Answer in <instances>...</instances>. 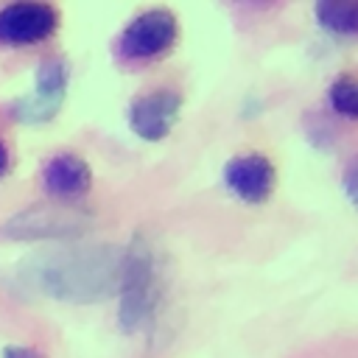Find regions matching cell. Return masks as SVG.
Returning a JSON list of instances; mask_svg holds the SVG:
<instances>
[{"label": "cell", "instance_id": "cell-1", "mask_svg": "<svg viewBox=\"0 0 358 358\" xmlns=\"http://www.w3.org/2000/svg\"><path fill=\"white\" fill-rule=\"evenodd\" d=\"M123 249L112 243H78L48 249L25 257L17 280L50 299L62 302H103L117 294Z\"/></svg>", "mask_w": 358, "mask_h": 358}, {"label": "cell", "instance_id": "cell-2", "mask_svg": "<svg viewBox=\"0 0 358 358\" xmlns=\"http://www.w3.org/2000/svg\"><path fill=\"white\" fill-rule=\"evenodd\" d=\"M117 322L126 333H137L157 313L162 299L159 260L154 246L143 232H134L123 246L120 257V282H117Z\"/></svg>", "mask_w": 358, "mask_h": 358}, {"label": "cell", "instance_id": "cell-3", "mask_svg": "<svg viewBox=\"0 0 358 358\" xmlns=\"http://www.w3.org/2000/svg\"><path fill=\"white\" fill-rule=\"evenodd\" d=\"M95 215L81 201H45L20 210L3 224V235L11 241H73L92 227Z\"/></svg>", "mask_w": 358, "mask_h": 358}, {"label": "cell", "instance_id": "cell-4", "mask_svg": "<svg viewBox=\"0 0 358 358\" xmlns=\"http://www.w3.org/2000/svg\"><path fill=\"white\" fill-rule=\"evenodd\" d=\"M179 39V20L171 8H145L129 20L117 36V53L129 62L165 56Z\"/></svg>", "mask_w": 358, "mask_h": 358}, {"label": "cell", "instance_id": "cell-5", "mask_svg": "<svg viewBox=\"0 0 358 358\" xmlns=\"http://www.w3.org/2000/svg\"><path fill=\"white\" fill-rule=\"evenodd\" d=\"M70 84V62L62 56H48L39 62L34 76V92L11 103V117L20 123H48L59 115Z\"/></svg>", "mask_w": 358, "mask_h": 358}, {"label": "cell", "instance_id": "cell-6", "mask_svg": "<svg viewBox=\"0 0 358 358\" xmlns=\"http://www.w3.org/2000/svg\"><path fill=\"white\" fill-rule=\"evenodd\" d=\"M59 8L50 3H6L0 8V42L11 48L48 42L59 31Z\"/></svg>", "mask_w": 358, "mask_h": 358}, {"label": "cell", "instance_id": "cell-7", "mask_svg": "<svg viewBox=\"0 0 358 358\" xmlns=\"http://www.w3.org/2000/svg\"><path fill=\"white\" fill-rule=\"evenodd\" d=\"M182 106H185V98L176 90L162 87V90L143 92L129 103V126L140 140L159 143L176 126Z\"/></svg>", "mask_w": 358, "mask_h": 358}, {"label": "cell", "instance_id": "cell-8", "mask_svg": "<svg viewBox=\"0 0 358 358\" xmlns=\"http://www.w3.org/2000/svg\"><path fill=\"white\" fill-rule=\"evenodd\" d=\"M224 185L243 204H263L274 193L277 168L263 151H243L227 159Z\"/></svg>", "mask_w": 358, "mask_h": 358}, {"label": "cell", "instance_id": "cell-9", "mask_svg": "<svg viewBox=\"0 0 358 358\" xmlns=\"http://www.w3.org/2000/svg\"><path fill=\"white\" fill-rule=\"evenodd\" d=\"M42 185L56 201H78L92 187V168L81 154L59 151L45 162Z\"/></svg>", "mask_w": 358, "mask_h": 358}, {"label": "cell", "instance_id": "cell-10", "mask_svg": "<svg viewBox=\"0 0 358 358\" xmlns=\"http://www.w3.org/2000/svg\"><path fill=\"white\" fill-rule=\"evenodd\" d=\"M316 22L338 36H358V0H319L313 6Z\"/></svg>", "mask_w": 358, "mask_h": 358}, {"label": "cell", "instance_id": "cell-11", "mask_svg": "<svg viewBox=\"0 0 358 358\" xmlns=\"http://www.w3.org/2000/svg\"><path fill=\"white\" fill-rule=\"evenodd\" d=\"M327 101H330L333 112H338L341 117L358 120V78L338 76L327 90Z\"/></svg>", "mask_w": 358, "mask_h": 358}, {"label": "cell", "instance_id": "cell-12", "mask_svg": "<svg viewBox=\"0 0 358 358\" xmlns=\"http://www.w3.org/2000/svg\"><path fill=\"white\" fill-rule=\"evenodd\" d=\"M341 187H344V196L352 207H358V154L344 165V176H341Z\"/></svg>", "mask_w": 358, "mask_h": 358}, {"label": "cell", "instance_id": "cell-13", "mask_svg": "<svg viewBox=\"0 0 358 358\" xmlns=\"http://www.w3.org/2000/svg\"><path fill=\"white\" fill-rule=\"evenodd\" d=\"M3 358H45V352L36 347H25V344H8L3 347Z\"/></svg>", "mask_w": 358, "mask_h": 358}, {"label": "cell", "instance_id": "cell-14", "mask_svg": "<svg viewBox=\"0 0 358 358\" xmlns=\"http://www.w3.org/2000/svg\"><path fill=\"white\" fill-rule=\"evenodd\" d=\"M11 171V154H8V145L0 140V179Z\"/></svg>", "mask_w": 358, "mask_h": 358}]
</instances>
